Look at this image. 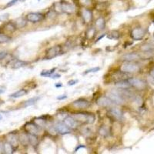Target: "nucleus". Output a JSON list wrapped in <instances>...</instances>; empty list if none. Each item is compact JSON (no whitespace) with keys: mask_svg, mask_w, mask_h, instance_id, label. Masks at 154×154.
Here are the masks:
<instances>
[{"mask_svg":"<svg viewBox=\"0 0 154 154\" xmlns=\"http://www.w3.org/2000/svg\"><path fill=\"white\" fill-rule=\"evenodd\" d=\"M56 131L60 134H66V133H70V128L65 125L64 123H57L55 124L54 126Z\"/></svg>","mask_w":154,"mask_h":154,"instance_id":"obj_6","label":"nucleus"},{"mask_svg":"<svg viewBox=\"0 0 154 154\" xmlns=\"http://www.w3.org/2000/svg\"><path fill=\"white\" fill-rule=\"evenodd\" d=\"M67 98V96L66 95H62V96H59L57 97V99L59 100H63V99H65Z\"/></svg>","mask_w":154,"mask_h":154,"instance_id":"obj_39","label":"nucleus"},{"mask_svg":"<svg viewBox=\"0 0 154 154\" xmlns=\"http://www.w3.org/2000/svg\"><path fill=\"white\" fill-rule=\"evenodd\" d=\"M73 106L76 109H86L90 106V102L86 99H79L73 102Z\"/></svg>","mask_w":154,"mask_h":154,"instance_id":"obj_8","label":"nucleus"},{"mask_svg":"<svg viewBox=\"0 0 154 154\" xmlns=\"http://www.w3.org/2000/svg\"><path fill=\"white\" fill-rule=\"evenodd\" d=\"M99 133H100L102 136H107L109 135V130H108V129H107L106 127L102 126V128L99 130Z\"/></svg>","mask_w":154,"mask_h":154,"instance_id":"obj_33","label":"nucleus"},{"mask_svg":"<svg viewBox=\"0 0 154 154\" xmlns=\"http://www.w3.org/2000/svg\"><path fill=\"white\" fill-rule=\"evenodd\" d=\"M128 82L130 83L132 86H134L137 89H143L146 87V83L141 79H139L136 78H130L128 79Z\"/></svg>","mask_w":154,"mask_h":154,"instance_id":"obj_9","label":"nucleus"},{"mask_svg":"<svg viewBox=\"0 0 154 154\" xmlns=\"http://www.w3.org/2000/svg\"><path fill=\"white\" fill-rule=\"evenodd\" d=\"M82 16H83V20L86 22V23L88 22H90L93 19V13H92V11L89 10V9H83L82 10Z\"/></svg>","mask_w":154,"mask_h":154,"instance_id":"obj_13","label":"nucleus"},{"mask_svg":"<svg viewBox=\"0 0 154 154\" xmlns=\"http://www.w3.org/2000/svg\"><path fill=\"white\" fill-rule=\"evenodd\" d=\"M56 69H52L51 70H46L43 71L42 73H41V76H46V77H50V76L54 73Z\"/></svg>","mask_w":154,"mask_h":154,"instance_id":"obj_31","label":"nucleus"},{"mask_svg":"<svg viewBox=\"0 0 154 154\" xmlns=\"http://www.w3.org/2000/svg\"><path fill=\"white\" fill-rule=\"evenodd\" d=\"M116 86L118 88L120 89H127V88H130L131 86V85L130 84V83L127 81H120L116 83Z\"/></svg>","mask_w":154,"mask_h":154,"instance_id":"obj_21","label":"nucleus"},{"mask_svg":"<svg viewBox=\"0 0 154 154\" xmlns=\"http://www.w3.org/2000/svg\"><path fill=\"white\" fill-rule=\"evenodd\" d=\"M7 55V53L5 51H3V52H0V60L3 59L5 57V56Z\"/></svg>","mask_w":154,"mask_h":154,"instance_id":"obj_37","label":"nucleus"},{"mask_svg":"<svg viewBox=\"0 0 154 154\" xmlns=\"http://www.w3.org/2000/svg\"><path fill=\"white\" fill-rule=\"evenodd\" d=\"M56 87H59H59H61V86H62V84L61 83L58 84V85H56Z\"/></svg>","mask_w":154,"mask_h":154,"instance_id":"obj_45","label":"nucleus"},{"mask_svg":"<svg viewBox=\"0 0 154 154\" xmlns=\"http://www.w3.org/2000/svg\"><path fill=\"white\" fill-rule=\"evenodd\" d=\"M97 104L100 106L102 107H109V106H112V105L115 104L114 102H112V100L108 98L107 96H102L100 97L98 100L96 101Z\"/></svg>","mask_w":154,"mask_h":154,"instance_id":"obj_10","label":"nucleus"},{"mask_svg":"<svg viewBox=\"0 0 154 154\" xmlns=\"http://www.w3.org/2000/svg\"><path fill=\"white\" fill-rule=\"evenodd\" d=\"M151 75H152V76H153V79H154V69H153V70H152Z\"/></svg>","mask_w":154,"mask_h":154,"instance_id":"obj_44","label":"nucleus"},{"mask_svg":"<svg viewBox=\"0 0 154 154\" xmlns=\"http://www.w3.org/2000/svg\"><path fill=\"white\" fill-rule=\"evenodd\" d=\"M123 59L126 61H128V62H131L133 60H136L139 59V56L136 53H129V54H126L123 56Z\"/></svg>","mask_w":154,"mask_h":154,"instance_id":"obj_17","label":"nucleus"},{"mask_svg":"<svg viewBox=\"0 0 154 154\" xmlns=\"http://www.w3.org/2000/svg\"><path fill=\"white\" fill-rule=\"evenodd\" d=\"M96 26L99 29H103L105 28V26H106V22H105V19L103 18H99L98 19L96 22Z\"/></svg>","mask_w":154,"mask_h":154,"instance_id":"obj_23","label":"nucleus"},{"mask_svg":"<svg viewBox=\"0 0 154 154\" xmlns=\"http://www.w3.org/2000/svg\"><path fill=\"white\" fill-rule=\"evenodd\" d=\"M19 1H20V2H24L25 0H19Z\"/></svg>","mask_w":154,"mask_h":154,"instance_id":"obj_47","label":"nucleus"},{"mask_svg":"<svg viewBox=\"0 0 154 154\" xmlns=\"http://www.w3.org/2000/svg\"><path fill=\"white\" fill-rule=\"evenodd\" d=\"M25 65H26V62L21 61V60H16V62L13 64V68L19 69L20 67H22Z\"/></svg>","mask_w":154,"mask_h":154,"instance_id":"obj_28","label":"nucleus"},{"mask_svg":"<svg viewBox=\"0 0 154 154\" xmlns=\"http://www.w3.org/2000/svg\"><path fill=\"white\" fill-rule=\"evenodd\" d=\"M43 17L44 16L41 13H30L27 15L26 19H27L28 21L31 22H40L41 20H42Z\"/></svg>","mask_w":154,"mask_h":154,"instance_id":"obj_7","label":"nucleus"},{"mask_svg":"<svg viewBox=\"0 0 154 154\" xmlns=\"http://www.w3.org/2000/svg\"><path fill=\"white\" fill-rule=\"evenodd\" d=\"M110 114L113 116V117L118 120H123V113L121 112L120 110H118L116 108H111L110 110Z\"/></svg>","mask_w":154,"mask_h":154,"instance_id":"obj_15","label":"nucleus"},{"mask_svg":"<svg viewBox=\"0 0 154 154\" xmlns=\"http://www.w3.org/2000/svg\"><path fill=\"white\" fill-rule=\"evenodd\" d=\"M10 40V38L4 34H0V43H4L7 42Z\"/></svg>","mask_w":154,"mask_h":154,"instance_id":"obj_32","label":"nucleus"},{"mask_svg":"<svg viewBox=\"0 0 154 154\" xmlns=\"http://www.w3.org/2000/svg\"><path fill=\"white\" fill-rule=\"evenodd\" d=\"M28 136H29V143L32 144V146H36L38 143H39V140H38L36 135H33V134H29V133H28Z\"/></svg>","mask_w":154,"mask_h":154,"instance_id":"obj_22","label":"nucleus"},{"mask_svg":"<svg viewBox=\"0 0 154 154\" xmlns=\"http://www.w3.org/2000/svg\"><path fill=\"white\" fill-rule=\"evenodd\" d=\"M120 69L123 73H133L138 72L139 69V67L136 64L132 63L130 62H127V63H123Z\"/></svg>","mask_w":154,"mask_h":154,"instance_id":"obj_2","label":"nucleus"},{"mask_svg":"<svg viewBox=\"0 0 154 154\" xmlns=\"http://www.w3.org/2000/svg\"><path fill=\"white\" fill-rule=\"evenodd\" d=\"M107 37L110 39H117L120 37V33L116 30H112L107 34Z\"/></svg>","mask_w":154,"mask_h":154,"instance_id":"obj_24","label":"nucleus"},{"mask_svg":"<svg viewBox=\"0 0 154 154\" xmlns=\"http://www.w3.org/2000/svg\"><path fill=\"white\" fill-rule=\"evenodd\" d=\"M64 123L70 129H74L77 126V121L73 116H67L66 118H65Z\"/></svg>","mask_w":154,"mask_h":154,"instance_id":"obj_14","label":"nucleus"},{"mask_svg":"<svg viewBox=\"0 0 154 154\" xmlns=\"http://www.w3.org/2000/svg\"><path fill=\"white\" fill-rule=\"evenodd\" d=\"M9 13H5V14L2 15V16H0V21H5V20H6L9 18Z\"/></svg>","mask_w":154,"mask_h":154,"instance_id":"obj_35","label":"nucleus"},{"mask_svg":"<svg viewBox=\"0 0 154 154\" xmlns=\"http://www.w3.org/2000/svg\"><path fill=\"white\" fill-rule=\"evenodd\" d=\"M107 97L110 98L115 104L120 105L122 104L123 102V98L120 96V95L117 94V93H109L107 94Z\"/></svg>","mask_w":154,"mask_h":154,"instance_id":"obj_11","label":"nucleus"},{"mask_svg":"<svg viewBox=\"0 0 154 154\" xmlns=\"http://www.w3.org/2000/svg\"><path fill=\"white\" fill-rule=\"evenodd\" d=\"M39 97H35V98H32V99H29V100H27L26 102H25V104H24V106L25 107H28L30 106H32L34 105L36 101L39 99Z\"/></svg>","mask_w":154,"mask_h":154,"instance_id":"obj_27","label":"nucleus"},{"mask_svg":"<svg viewBox=\"0 0 154 154\" xmlns=\"http://www.w3.org/2000/svg\"><path fill=\"white\" fill-rule=\"evenodd\" d=\"M3 92H4V90H3V89H0V94H1V93H3Z\"/></svg>","mask_w":154,"mask_h":154,"instance_id":"obj_46","label":"nucleus"},{"mask_svg":"<svg viewBox=\"0 0 154 154\" xmlns=\"http://www.w3.org/2000/svg\"><path fill=\"white\" fill-rule=\"evenodd\" d=\"M8 143L13 146H18L19 143V137H17L16 134H13V133H10L8 135V138H7Z\"/></svg>","mask_w":154,"mask_h":154,"instance_id":"obj_16","label":"nucleus"},{"mask_svg":"<svg viewBox=\"0 0 154 154\" xmlns=\"http://www.w3.org/2000/svg\"><path fill=\"white\" fill-rule=\"evenodd\" d=\"M60 77V75H59V74H52L51 76H50V78L52 79H57V78H59Z\"/></svg>","mask_w":154,"mask_h":154,"instance_id":"obj_40","label":"nucleus"},{"mask_svg":"<svg viewBox=\"0 0 154 154\" xmlns=\"http://www.w3.org/2000/svg\"><path fill=\"white\" fill-rule=\"evenodd\" d=\"M3 146H4V153H13V146H12L9 143H6Z\"/></svg>","mask_w":154,"mask_h":154,"instance_id":"obj_26","label":"nucleus"},{"mask_svg":"<svg viewBox=\"0 0 154 154\" xmlns=\"http://www.w3.org/2000/svg\"><path fill=\"white\" fill-rule=\"evenodd\" d=\"M34 122L36 125L39 126V127H44L45 126H46V121L41 119V118L36 119V120H34Z\"/></svg>","mask_w":154,"mask_h":154,"instance_id":"obj_30","label":"nucleus"},{"mask_svg":"<svg viewBox=\"0 0 154 154\" xmlns=\"http://www.w3.org/2000/svg\"><path fill=\"white\" fill-rule=\"evenodd\" d=\"M27 22L24 18H19L17 19L15 22V25H16V28H23L26 26Z\"/></svg>","mask_w":154,"mask_h":154,"instance_id":"obj_20","label":"nucleus"},{"mask_svg":"<svg viewBox=\"0 0 154 154\" xmlns=\"http://www.w3.org/2000/svg\"><path fill=\"white\" fill-rule=\"evenodd\" d=\"M73 117L77 122L85 123H93L95 120V116L90 113H77L73 115Z\"/></svg>","mask_w":154,"mask_h":154,"instance_id":"obj_1","label":"nucleus"},{"mask_svg":"<svg viewBox=\"0 0 154 154\" xmlns=\"http://www.w3.org/2000/svg\"><path fill=\"white\" fill-rule=\"evenodd\" d=\"M0 120H2V116L0 115Z\"/></svg>","mask_w":154,"mask_h":154,"instance_id":"obj_48","label":"nucleus"},{"mask_svg":"<svg viewBox=\"0 0 154 154\" xmlns=\"http://www.w3.org/2000/svg\"><path fill=\"white\" fill-rule=\"evenodd\" d=\"M18 1H19V0H11L9 3H7V5H5V7H10V6H13V5H15Z\"/></svg>","mask_w":154,"mask_h":154,"instance_id":"obj_36","label":"nucleus"},{"mask_svg":"<svg viewBox=\"0 0 154 154\" xmlns=\"http://www.w3.org/2000/svg\"><path fill=\"white\" fill-rule=\"evenodd\" d=\"M79 4L84 7H88L92 5L91 0H78Z\"/></svg>","mask_w":154,"mask_h":154,"instance_id":"obj_29","label":"nucleus"},{"mask_svg":"<svg viewBox=\"0 0 154 154\" xmlns=\"http://www.w3.org/2000/svg\"><path fill=\"white\" fill-rule=\"evenodd\" d=\"M60 5H61L62 11L64 13L72 14L76 11V6L73 3H68V2H63V3H60Z\"/></svg>","mask_w":154,"mask_h":154,"instance_id":"obj_4","label":"nucleus"},{"mask_svg":"<svg viewBox=\"0 0 154 154\" xmlns=\"http://www.w3.org/2000/svg\"><path fill=\"white\" fill-rule=\"evenodd\" d=\"M131 35H132V37L133 38V39L139 40V39H143V37L145 35V32H144L143 29L137 28V29H133L132 32H131Z\"/></svg>","mask_w":154,"mask_h":154,"instance_id":"obj_12","label":"nucleus"},{"mask_svg":"<svg viewBox=\"0 0 154 154\" xmlns=\"http://www.w3.org/2000/svg\"><path fill=\"white\" fill-rule=\"evenodd\" d=\"M99 70H100V68H99V67H94V68L86 70L85 74H86V73H96V72H98V71H99Z\"/></svg>","mask_w":154,"mask_h":154,"instance_id":"obj_34","label":"nucleus"},{"mask_svg":"<svg viewBox=\"0 0 154 154\" xmlns=\"http://www.w3.org/2000/svg\"><path fill=\"white\" fill-rule=\"evenodd\" d=\"M83 147H85V146H79V147H77L76 149V151H77V150H79V149H80V148H83Z\"/></svg>","mask_w":154,"mask_h":154,"instance_id":"obj_42","label":"nucleus"},{"mask_svg":"<svg viewBox=\"0 0 154 154\" xmlns=\"http://www.w3.org/2000/svg\"><path fill=\"white\" fill-rule=\"evenodd\" d=\"M19 141H20L22 145L24 146H26L29 143V136H28V134H26V133H21L19 136Z\"/></svg>","mask_w":154,"mask_h":154,"instance_id":"obj_18","label":"nucleus"},{"mask_svg":"<svg viewBox=\"0 0 154 154\" xmlns=\"http://www.w3.org/2000/svg\"><path fill=\"white\" fill-rule=\"evenodd\" d=\"M26 93H27V90H26V89H22L18 90V91H16V93H14L13 94H11L9 96H10L11 98H19V97H22L23 96H25Z\"/></svg>","mask_w":154,"mask_h":154,"instance_id":"obj_19","label":"nucleus"},{"mask_svg":"<svg viewBox=\"0 0 154 154\" xmlns=\"http://www.w3.org/2000/svg\"><path fill=\"white\" fill-rule=\"evenodd\" d=\"M78 83V80H70V81L68 82V85L69 86H73V85H75L76 83Z\"/></svg>","mask_w":154,"mask_h":154,"instance_id":"obj_38","label":"nucleus"},{"mask_svg":"<svg viewBox=\"0 0 154 154\" xmlns=\"http://www.w3.org/2000/svg\"><path fill=\"white\" fill-rule=\"evenodd\" d=\"M4 153V146L3 144L0 142V153Z\"/></svg>","mask_w":154,"mask_h":154,"instance_id":"obj_41","label":"nucleus"},{"mask_svg":"<svg viewBox=\"0 0 154 154\" xmlns=\"http://www.w3.org/2000/svg\"><path fill=\"white\" fill-rule=\"evenodd\" d=\"M62 51V47L61 46H52L47 50L46 53V56L45 59H52V58L57 56L59 55V53Z\"/></svg>","mask_w":154,"mask_h":154,"instance_id":"obj_3","label":"nucleus"},{"mask_svg":"<svg viewBox=\"0 0 154 154\" xmlns=\"http://www.w3.org/2000/svg\"><path fill=\"white\" fill-rule=\"evenodd\" d=\"M25 129H26V132L29 134H33V135H38L40 132L39 130V126L36 125V123H27L25 126Z\"/></svg>","mask_w":154,"mask_h":154,"instance_id":"obj_5","label":"nucleus"},{"mask_svg":"<svg viewBox=\"0 0 154 154\" xmlns=\"http://www.w3.org/2000/svg\"><path fill=\"white\" fill-rule=\"evenodd\" d=\"M106 36V34H104V35H102V36H101L99 37V39H97V41H99V40H100V39H102V38H103V37H104V36Z\"/></svg>","mask_w":154,"mask_h":154,"instance_id":"obj_43","label":"nucleus"},{"mask_svg":"<svg viewBox=\"0 0 154 154\" xmlns=\"http://www.w3.org/2000/svg\"><path fill=\"white\" fill-rule=\"evenodd\" d=\"M16 29V25L13 22H9V23L6 24L5 26V30L8 32H13Z\"/></svg>","mask_w":154,"mask_h":154,"instance_id":"obj_25","label":"nucleus"}]
</instances>
